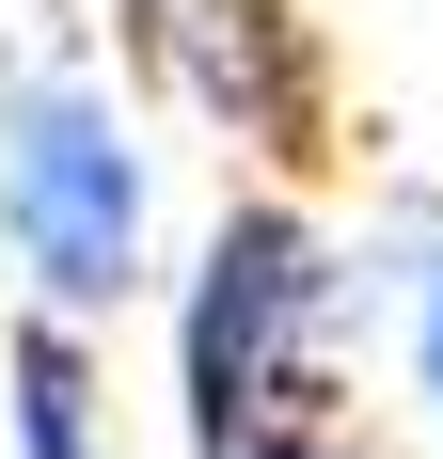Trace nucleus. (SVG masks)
Segmentation results:
<instances>
[{
  "label": "nucleus",
  "instance_id": "1",
  "mask_svg": "<svg viewBox=\"0 0 443 459\" xmlns=\"http://www.w3.org/2000/svg\"><path fill=\"white\" fill-rule=\"evenodd\" d=\"M0 238H16L48 317H127L143 301L159 206H143V127L95 64H16V95H0Z\"/></svg>",
  "mask_w": 443,
  "mask_h": 459
},
{
  "label": "nucleus",
  "instance_id": "2",
  "mask_svg": "<svg viewBox=\"0 0 443 459\" xmlns=\"http://www.w3.org/2000/svg\"><path fill=\"white\" fill-rule=\"evenodd\" d=\"M317 333H333V238L317 206L285 190H238L190 254V301H175V412H190V459H222L238 428L333 396L317 380Z\"/></svg>",
  "mask_w": 443,
  "mask_h": 459
},
{
  "label": "nucleus",
  "instance_id": "3",
  "mask_svg": "<svg viewBox=\"0 0 443 459\" xmlns=\"http://www.w3.org/2000/svg\"><path fill=\"white\" fill-rule=\"evenodd\" d=\"M159 48H175L190 111L238 127L254 159H317L333 143V48H317L301 0H190V16H159Z\"/></svg>",
  "mask_w": 443,
  "mask_h": 459
},
{
  "label": "nucleus",
  "instance_id": "4",
  "mask_svg": "<svg viewBox=\"0 0 443 459\" xmlns=\"http://www.w3.org/2000/svg\"><path fill=\"white\" fill-rule=\"evenodd\" d=\"M16 459H111L95 444V349H80V317L16 333Z\"/></svg>",
  "mask_w": 443,
  "mask_h": 459
},
{
  "label": "nucleus",
  "instance_id": "5",
  "mask_svg": "<svg viewBox=\"0 0 443 459\" xmlns=\"http://www.w3.org/2000/svg\"><path fill=\"white\" fill-rule=\"evenodd\" d=\"M222 459H364V444H349V412H333V396H301V412H269V428H238Z\"/></svg>",
  "mask_w": 443,
  "mask_h": 459
},
{
  "label": "nucleus",
  "instance_id": "6",
  "mask_svg": "<svg viewBox=\"0 0 443 459\" xmlns=\"http://www.w3.org/2000/svg\"><path fill=\"white\" fill-rule=\"evenodd\" d=\"M412 380H428V412H443V206H428V270H412Z\"/></svg>",
  "mask_w": 443,
  "mask_h": 459
}]
</instances>
